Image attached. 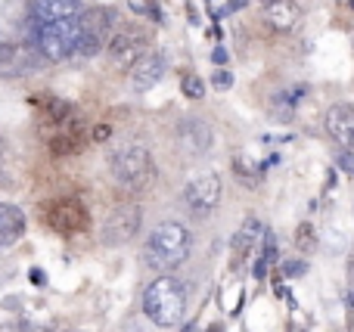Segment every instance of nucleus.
I'll use <instances>...</instances> for the list:
<instances>
[{
	"label": "nucleus",
	"instance_id": "obj_1",
	"mask_svg": "<svg viewBox=\"0 0 354 332\" xmlns=\"http://www.w3.org/2000/svg\"><path fill=\"white\" fill-rule=\"evenodd\" d=\"M189 248H193V236H189V230L177 221H162L159 227L149 233L143 258H147V264L153 267V271L168 273L171 267L183 264V261L189 258Z\"/></svg>",
	"mask_w": 354,
	"mask_h": 332
},
{
	"label": "nucleus",
	"instance_id": "obj_2",
	"mask_svg": "<svg viewBox=\"0 0 354 332\" xmlns=\"http://www.w3.org/2000/svg\"><path fill=\"white\" fill-rule=\"evenodd\" d=\"M143 311L162 329H171L187 314V292L174 277H156L143 292Z\"/></svg>",
	"mask_w": 354,
	"mask_h": 332
},
{
	"label": "nucleus",
	"instance_id": "obj_3",
	"mask_svg": "<svg viewBox=\"0 0 354 332\" xmlns=\"http://www.w3.org/2000/svg\"><path fill=\"white\" fill-rule=\"evenodd\" d=\"M28 41H31V50L37 56H44L47 62H66L68 56L78 53L81 31H78V22H50V25L31 22Z\"/></svg>",
	"mask_w": 354,
	"mask_h": 332
},
{
	"label": "nucleus",
	"instance_id": "obj_4",
	"mask_svg": "<svg viewBox=\"0 0 354 332\" xmlns=\"http://www.w3.org/2000/svg\"><path fill=\"white\" fill-rule=\"evenodd\" d=\"M118 25V12L109 10V6H91V10L81 12L78 19V31H81V41H78V53L81 56H97L106 43L112 41V31Z\"/></svg>",
	"mask_w": 354,
	"mask_h": 332
},
{
	"label": "nucleus",
	"instance_id": "obj_5",
	"mask_svg": "<svg viewBox=\"0 0 354 332\" xmlns=\"http://www.w3.org/2000/svg\"><path fill=\"white\" fill-rule=\"evenodd\" d=\"M112 177L124 186H143L153 174V162H149V149L147 146H124L118 153H112L109 159Z\"/></svg>",
	"mask_w": 354,
	"mask_h": 332
},
{
	"label": "nucleus",
	"instance_id": "obj_6",
	"mask_svg": "<svg viewBox=\"0 0 354 332\" xmlns=\"http://www.w3.org/2000/svg\"><path fill=\"white\" fill-rule=\"evenodd\" d=\"M183 202H187L189 215H196V217L212 215L221 202V177L218 174H199V177H193L187 184V190H183Z\"/></svg>",
	"mask_w": 354,
	"mask_h": 332
},
{
	"label": "nucleus",
	"instance_id": "obj_7",
	"mask_svg": "<svg viewBox=\"0 0 354 332\" xmlns=\"http://www.w3.org/2000/svg\"><path fill=\"white\" fill-rule=\"evenodd\" d=\"M143 224V211L140 205H118L109 215V221L103 224V242L106 246H124L140 233Z\"/></svg>",
	"mask_w": 354,
	"mask_h": 332
},
{
	"label": "nucleus",
	"instance_id": "obj_8",
	"mask_svg": "<svg viewBox=\"0 0 354 332\" xmlns=\"http://www.w3.org/2000/svg\"><path fill=\"white\" fill-rule=\"evenodd\" d=\"M44 217L56 233H78V230L87 227V208L78 199H56Z\"/></svg>",
	"mask_w": 354,
	"mask_h": 332
},
{
	"label": "nucleus",
	"instance_id": "obj_9",
	"mask_svg": "<svg viewBox=\"0 0 354 332\" xmlns=\"http://www.w3.org/2000/svg\"><path fill=\"white\" fill-rule=\"evenodd\" d=\"M143 56H147V43H143V37L134 35V31L124 28L109 41V59H112V66L122 68V72H131Z\"/></svg>",
	"mask_w": 354,
	"mask_h": 332
},
{
	"label": "nucleus",
	"instance_id": "obj_10",
	"mask_svg": "<svg viewBox=\"0 0 354 332\" xmlns=\"http://www.w3.org/2000/svg\"><path fill=\"white\" fill-rule=\"evenodd\" d=\"M81 0H31V22H78L81 19Z\"/></svg>",
	"mask_w": 354,
	"mask_h": 332
},
{
	"label": "nucleus",
	"instance_id": "obj_11",
	"mask_svg": "<svg viewBox=\"0 0 354 332\" xmlns=\"http://www.w3.org/2000/svg\"><path fill=\"white\" fill-rule=\"evenodd\" d=\"M324 124H326V134H330L336 143H342L345 149L354 146V106H348V103L330 106Z\"/></svg>",
	"mask_w": 354,
	"mask_h": 332
},
{
	"label": "nucleus",
	"instance_id": "obj_12",
	"mask_svg": "<svg viewBox=\"0 0 354 332\" xmlns=\"http://www.w3.org/2000/svg\"><path fill=\"white\" fill-rule=\"evenodd\" d=\"M177 143H180L183 153L189 155H202L212 146V128L199 118H183L180 128H177Z\"/></svg>",
	"mask_w": 354,
	"mask_h": 332
},
{
	"label": "nucleus",
	"instance_id": "obj_13",
	"mask_svg": "<svg viewBox=\"0 0 354 332\" xmlns=\"http://www.w3.org/2000/svg\"><path fill=\"white\" fill-rule=\"evenodd\" d=\"M162 75H165V56L162 53H147L134 68H131V87H134L137 93H147V90H153V87L159 84Z\"/></svg>",
	"mask_w": 354,
	"mask_h": 332
},
{
	"label": "nucleus",
	"instance_id": "obj_14",
	"mask_svg": "<svg viewBox=\"0 0 354 332\" xmlns=\"http://www.w3.org/2000/svg\"><path fill=\"white\" fill-rule=\"evenodd\" d=\"M264 19H268V25L277 31H292L301 19V10L295 0H277V3L264 6Z\"/></svg>",
	"mask_w": 354,
	"mask_h": 332
},
{
	"label": "nucleus",
	"instance_id": "obj_15",
	"mask_svg": "<svg viewBox=\"0 0 354 332\" xmlns=\"http://www.w3.org/2000/svg\"><path fill=\"white\" fill-rule=\"evenodd\" d=\"M25 233V215L16 205H0V248L16 242Z\"/></svg>",
	"mask_w": 354,
	"mask_h": 332
},
{
	"label": "nucleus",
	"instance_id": "obj_16",
	"mask_svg": "<svg viewBox=\"0 0 354 332\" xmlns=\"http://www.w3.org/2000/svg\"><path fill=\"white\" fill-rule=\"evenodd\" d=\"M261 236V224L255 221V217H249V221L243 224V230H239L236 236H233V261H245L249 258V252L255 248V240Z\"/></svg>",
	"mask_w": 354,
	"mask_h": 332
},
{
	"label": "nucleus",
	"instance_id": "obj_17",
	"mask_svg": "<svg viewBox=\"0 0 354 332\" xmlns=\"http://www.w3.org/2000/svg\"><path fill=\"white\" fill-rule=\"evenodd\" d=\"M25 50H19L16 43L0 41V72H16V66H22Z\"/></svg>",
	"mask_w": 354,
	"mask_h": 332
},
{
	"label": "nucleus",
	"instance_id": "obj_18",
	"mask_svg": "<svg viewBox=\"0 0 354 332\" xmlns=\"http://www.w3.org/2000/svg\"><path fill=\"white\" fill-rule=\"evenodd\" d=\"M180 90L187 93L189 99H202V97H205V84H202L196 75H183V78H180Z\"/></svg>",
	"mask_w": 354,
	"mask_h": 332
},
{
	"label": "nucleus",
	"instance_id": "obj_19",
	"mask_svg": "<svg viewBox=\"0 0 354 332\" xmlns=\"http://www.w3.org/2000/svg\"><path fill=\"white\" fill-rule=\"evenodd\" d=\"M314 246H317V240H314L311 224H301V230H299V248H301V252H311Z\"/></svg>",
	"mask_w": 354,
	"mask_h": 332
},
{
	"label": "nucleus",
	"instance_id": "obj_20",
	"mask_svg": "<svg viewBox=\"0 0 354 332\" xmlns=\"http://www.w3.org/2000/svg\"><path fill=\"white\" fill-rule=\"evenodd\" d=\"M212 84H214V90H227V87H233V75L227 68H218L212 75Z\"/></svg>",
	"mask_w": 354,
	"mask_h": 332
},
{
	"label": "nucleus",
	"instance_id": "obj_21",
	"mask_svg": "<svg viewBox=\"0 0 354 332\" xmlns=\"http://www.w3.org/2000/svg\"><path fill=\"white\" fill-rule=\"evenodd\" d=\"M305 271H308L305 261H286V264H283V277H301Z\"/></svg>",
	"mask_w": 354,
	"mask_h": 332
},
{
	"label": "nucleus",
	"instance_id": "obj_22",
	"mask_svg": "<svg viewBox=\"0 0 354 332\" xmlns=\"http://www.w3.org/2000/svg\"><path fill=\"white\" fill-rule=\"evenodd\" d=\"M339 168H342V171L345 174H351V177H354V153H351V149H345V153H339Z\"/></svg>",
	"mask_w": 354,
	"mask_h": 332
},
{
	"label": "nucleus",
	"instance_id": "obj_23",
	"mask_svg": "<svg viewBox=\"0 0 354 332\" xmlns=\"http://www.w3.org/2000/svg\"><path fill=\"white\" fill-rule=\"evenodd\" d=\"M109 134H112L109 124H100V128L93 130V140H109Z\"/></svg>",
	"mask_w": 354,
	"mask_h": 332
},
{
	"label": "nucleus",
	"instance_id": "obj_24",
	"mask_svg": "<svg viewBox=\"0 0 354 332\" xmlns=\"http://www.w3.org/2000/svg\"><path fill=\"white\" fill-rule=\"evenodd\" d=\"M212 62H214V66H224V62H227V50H214V53H212Z\"/></svg>",
	"mask_w": 354,
	"mask_h": 332
},
{
	"label": "nucleus",
	"instance_id": "obj_25",
	"mask_svg": "<svg viewBox=\"0 0 354 332\" xmlns=\"http://www.w3.org/2000/svg\"><path fill=\"white\" fill-rule=\"evenodd\" d=\"M22 332H50V326H41V323H22Z\"/></svg>",
	"mask_w": 354,
	"mask_h": 332
},
{
	"label": "nucleus",
	"instance_id": "obj_26",
	"mask_svg": "<svg viewBox=\"0 0 354 332\" xmlns=\"http://www.w3.org/2000/svg\"><path fill=\"white\" fill-rule=\"evenodd\" d=\"M31 283L41 286V283H44V273H41V271H31Z\"/></svg>",
	"mask_w": 354,
	"mask_h": 332
},
{
	"label": "nucleus",
	"instance_id": "obj_27",
	"mask_svg": "<svg viewBox=\"0 0 354 332\" xmlns=\"http://www.w3.org/2000/svg\"><path fill=\"white\" fill-rule=\"evenodd\" d=\"M0 332H22V326H16V329H10V326H3Z\"/></svg>",
	"mask_w": 354,
	"mask_h": 332
},
{
	"label": "nucleus",
	"instance_id": "obj_28",
	"mask_svg": "<svg viewBox=\"0 0 354 332\" xmlns=\"http://www.w3.org/2000/svg\"><path fill=\"white\" fill-rule=\"evenodd\" d=\"M348 304H351V308H354V289L348 292Z\"/></svg>",
	"mask_w": 354,
	"mask_h": 332
},
{
	"label": "nucleus",
	"instance_id": "obj_29",
	"mask_svg": "<svg viewBox=\"0 0 354 332\" xmlns=\"http://www.w3.org/2000/svg\"><path fill=\"white\" fill-rule=\"evenodd\" d=\"M0 168H3V153H0Z\"/></svg>",
	"mask_w": 354,
	"mask_h": 332
},
{
	"label": "nucleus",
	"instance_id": "obj_30",
	"mask_svg": "<svg viewBox=\"0 0 354 332\" xmlns=\"http://www.w3.org/2000/svg\"><path fill=\"white\" fill-rule=\"evenodd\" d=\"M264 3H277V0H264Z\"/></svg>",
	"mask_w": 354,
	"mask_h": 332
},
{
	"label": "nucleus",
	"instance_id": "obj_31",
	"mask_svg": "<svg viewBox=\"0 0 354 332\" xmlns=\"http://www.w3.org/2000/svg\"><path fill=\"white\" fill-rule=\"evenodd\" d=\"M348 3H351V10H354V0H348Z\"/></svg>",
	"mask_w": 354,
	"mask_h": 332
},
{
	"label": "nucleus",
	"instance_id": "obj_32",
	"mask_svg": "<svg viewBox=\"0 0 354 332\" xmlns=\"http://www.w3.org/2000/svg\"><path fill=\"white\" fill-rule=\"evenodd\" d=\"M351 153H354V146H351Z\"/></svg>",
	"mask_w": 354,
	"mask_h": 332
}]
</instances>
